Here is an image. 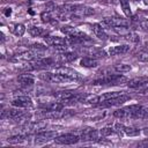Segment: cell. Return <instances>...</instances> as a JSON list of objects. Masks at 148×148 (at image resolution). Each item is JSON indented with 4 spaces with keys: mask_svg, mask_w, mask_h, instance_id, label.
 <instances>
[{
    "mask_svg": "<svg viewBox=\"0 0 148 148\" xmlns=\"http://www.w3.org/2000/svg\"><path fill=\"white\" fill-rule=\"evenodd\" d=\"M128 79L121 74H106L92 81L95 86H121L127 83Z\"/></svg>",
    "mask_w": 148,
    "mask_h": 148,
    "instance_id": "cell-1",
    "label": "cell"
},
{
    "mask_svg": "<svg viewBox=\"0 0 148 148\" xmlns=\"http://www.w3.org/2000/svg\"><path fill=\"white\" fill-rule=\"evenodd\" d=\"M102 24L108 28H117V27H128V21L118 16H106L103 18Z\"/></svg>",
    "mask_w": 148,
    "mask_h": 148,
    "instance_id": "cell-7",
    "label": "cell"
},
{
    "mask_svg": "<svg viewBox=\"0 0 148 148\" xmlns=\"http://www.w3.org/2000/svg\"><path fill=\"white\" fill-rule=\"evenodd\" d=\"M29 47H30L31 50H34V51L39 52V53H40V52H44V51H46V50H47V47H46L45 45L39 44V43H38V44H37V43H36V44H31Z\"/></svg>",
    "mask_w": 148,
    "mask_h": 148,
    "instance_id": "cell-32",
    "label": "cell"
},
{
    "mask_svg": "<svg viewBox=\"0 0 148 148\" xmlns=\"http://www.w3.org/2000/svg\"><path fill=\"white\" fill-rule=\"evenodd\" d=\"M142 1H143V3H145V5H147V6H148V0H142Z\"/></svg>",
    "mask_w": 148,
    "mask_h": 148,
    "instance_id": "cell-36",
    "label": "cell"
},
{
    "mask_svg": "<svg viewBox=\"0 0 148 148\" xmlns=\"http://www.w3.org/2000/svg\"><path fill=\"white\" fill-rule=\"evenodd\" d=\"M119 2H120V6H121V9H123L124 14L127 17H131L132 16V10H131L130 0H119Z\"/></svg>",
    "mask_w": 148,
    "mask_h": 148,
    "instance_id": "cell-26",
    "label": "cell"
},
{
    "mask_svg": "<svg viewBox=\"0 0 148 148\" xmlns=\"http://www.w3.org/2000/svg\"><path fill=\"white\" fill-rule=\"evenodd\" d=\"M28 31L32 37H46L49 35V30L42 27H31L28 29Z\"/></svg>",
    "mask_w": 148,
    "mask_h": 148,
    "instance_id": "cell-22",
    "label": "cell"
},
{
    "mask_svg": "<svg viewBox=\"0 0 148 148\" xmlns=\"http://www.w3.org/2000/svg\"><path fill=\"white\" fill-rule=\"evenodd\" d=\"M17 82L23 88H30L35 84V77L30 74H21L17 76Z\"/></svg>",
    "mask_w": 148,
    "mask_h": 148,
    "instance_id": "cell-18",
    "label": "cell"
},
{
    "mask_svg": "<svg viewBox=\"0 0 148 148\" xmlns=\"http://www.w3.org/2000/svg\"><path fill=\"white\" fill-rule=\"evenodd\" d=\"M38 77L47 83H64V82H71V80L59 73L56 72H42Z\"/></svg>",
    "mask_w": 148,
    "mask_h": 148,
    "instance_id": "cell-2",
    "label": "cell"
},
{
    "mask_svg": "<svg viewBox=\"0 0 148 148\" xmlns=\"http://www.w3.org/2000/svg\"><path fill=\"white\" fill-rule=\"evenodd\" d=\"M138 146H140V147H148V139H143L142 141L138 142Z\"/></svg>",
    "mask_w": 148,
    "mask_h": 148,
    "instance_id": "cell-34",
    "label": "cell"
},
{
    "mask_svg": "<svg viewBox=\"0 0 148 148\" xmlns=\"http://www.w3.org/2000/svg\"><path fill=\"white\" fill-rule=\"evenodd\" d=\"M54 72L59 73V74H61V75H64L66 77H68L71 81H80V80H82V75L77 71H75L73 68H69V67L59 66V67L54 68Z\"/></svg>",
    "mask_w": 148,
    "mask_h": 148,
    "instance_id": "cell-6",
    "label": "cell"
},
{
    "mask_svg": "<svg viewBox=\"0 0 148 148\" xmlns=\"http://www.w3.org/2000/svg\"><path fill=\"white\" fill-rule=\"evenodd\" d=\"M140 106L141 105H139V104H132V105H127V106L117 109L113 112V116L116 118H119V119H133L135 111L139 110Z\"/></svg>",
    "mask_w": 148,
    "mask_h": 148,
    "instance_id": "cell-3",
    "label": "cell"
},
{
    "mask_svg": "<svg viewBox=\"0 0 148 148\" xmlns=\"http://www.w3.org/2000/svg\"><path fill=\"white\" fill-rule=\"evenodd\" d=\"M130 50H131V46L128 44H119L116 46H111L109 49L108 53L110 56H123V54L128 53Z\"/></svg>",
    "mask_w": 148,
    "mask_h": 148,
    "instance_id": "cell-17",
    "label": "cell"
},
{
    "mask_svg": "<svg viewBox=\"0 0 148 148\" xmlns=\"http://www.w3.org/2000/svg\"><path fill=\"white\" fill-rule=\"evenodd\" d=\"M113 69L118 73H126V72H130L132 67L131 65H127V64H117L113 66Z\"/></svg>",
    "mask_w": 148,
    "mask_h": 148,
    "instance_id": "cell-28",
    "label": "cell"
},
{
    "mask_svg": "<svg viewBox=\"0 0 148 148\" xmlns=\"http://www.w3.org/2000/svg\"><path fill=\"white\" fill-rule=\"evenodd\" d=\"M75 113V111L73 110H68V109H61V110H56V111H42L40 116L43 118L46 119H60V118H67L71 117Z\"/></svg>",
    "mask_w": 148,
    "mask_h": 148,
    "instance_id": "cell-4",
    "label": "cell"
},
{
    "mask_svg": "<svg viewBox=\"0 0 148 148\" xmlns=\"http://www.w3.org/2000/svg\"><path fill=\"white\" fill-rule=\"evenodd\" d=\"M29 139V134L25 133V134H15V135H12L7 139L8 143H12V145H17V143H23L25 142L27 140Z\"/></svg>",
    "mask_w": 148,
    "mask_h": 148,
    "instance_id": "cell-23",
    "label": "cell"
},
{
    "mask_svg": "<svg viewBox=\"0 0 148 148\" xmlns=\"http://www.w3.org/2000/svg\"><path fill=\"white\" fill-rule=\"evenodd\" d=\"M77 58V53L76 52H72V51H64V52H60V54L58 56V61L59 62H69V61H73Z\"/></svg>",
    "mask_w": 148,
    "mask_h": 148,
    "instance_id": "cell-20",
    "label": "cell"
},
{
    "mask_svg": "<svg viewBox=\"0 0 148 148\" xmlns=\"http://www.w3.org/2000/svg\"><path fill=\"white\" fill-rule=\"evenodd\" d=\"M80 135L74 133H64L54 138V142L59 145H74L80 141Z\"/></svg>",
    "mask_w": 148,
    "mask_h": 148,
    "instance_id": "cell-8",
    "label": "cell"
},
{
    "mask_svg": "<svg viewBox=\"0 0 148 148\" xmlns=\"http://www.w3.org/2000/svg\"><path fill=\"white\" fill-rule=\"evenodd\" d=\"M80 139L83 141H97L101 133L96 128L92 127H86L80 131Z\"/></svg>",
    "mask_w": 148,
    "mask_h": 148,
    "instance_id": "cell-10",
    "label": "cell"
},
{
    "mask_svg": "<svg viewBox=\"0 0 148 148\" xmlns=\"http://www.w3.org/2000/svg\"><path fill=\"white\" fill-rule=\"evenodd\" d=\"M12 31H13V34H14L15 36L22 37V36L24 35V32H25V27H24L22 23H17V24L14 25V28L12 29Z\"/></svg>",
    "mask_w": 148,
    "mask_h": 148,
    "instance_id": "cell-27",
    "label": "cell"
},
{
    "mask_svg": "<svg viewBox=\"0 0 148 148\" xmlns=\"http://www.w3.org/2000/svg\"><path fill=\"white\" fill-rule=\"evenodd\" d=\"M133 119H148V108L140 106V109L135 111Z\"/></svg>",
    "mask_w": 148,
    "mask_h": 148,
    "instance_id": "cell-25",
    "label": "cell"
},
{
    "mask_svg": "<svg viewBox=\"0 0 148 148\" xmlns=\"http://www.w3.org/2000/svg\"><path fill=\"white\" fill-rule=\"evenodd\" d=\"M40 1H46V0H40Z\"/></svg>",
    "mask_w": 148,
    "mask_h": 148,
    "instance_id": "cell-37",
    "label": "cell"
},
{
    "mask_svg": "<svg viewBox=\"0 0 148 148\" xmlns=\"http://www.w3.org/2000/svg\"><path fill=\"white\" fill-rule=\"evenodd\" d=\"M57 135H58V133L56 131H40L35 134L34 140H35V143L40 145V143H45L51 140H54V138Z\"/></svg>",
    "mask_w": 148,
    "mask_h": 148,
    "instance_id": "cell-11",
    "label": "cell"
},
{
    "mask_svg": "<svg viewBox=\"0 0 148 148\" xmlns=\"http://www.w3.org/2000/svg\"><path fill=\"white\" fill-rule=\"evenodd\" d=\"M46 121H43V120H35V121H28L24 126H23V131L28 134L30 133H37V132H40L43 131L45 127H46Z\"/></svg>",
    "mask_w": 148,
    "mask_h": 148,
    "instance_id": "cell-12",
    "label": "cell"
},
{
    "mask_svg": "<svg viewBox=\"0 0 148 148\" xmlns=\"http://www.w3.org/2000/svg\"><path fill=\"white\" fill-rule=\"evenodd\" d=\"M44 40L47 45L50 46H54V47H59V46H64V45H68V39L67 37H60V36H46L44 37ZM69 46V45H68Z\"/></svg>",
    "mask_w": 148,
    "mask_h": 148,
    "instance_id": "cell-14",
    "label": "cell"
},
{
    "mask_svg": "<svg viewBox=\"0 0 148 148\" xmlns=\"http://www.w3.org/2000/svg\"><path fill=\"white\" fill-rule=\"evenodd\" d=\"M40 18H42L43 22H46V23H57V21L54 22V18L52 17L51 12H49V10L43 12V13L40 14Z\"/></svg>",
    "mask_w": 148,
    "mask_h": 148,
    "instance_id": "cell-30",
    "label": "cell"
},
{
    "mask_svg": "<svg viewBox=\"0 0 148 148\" xmlns=\"http://www.w3.org/2000/svg\"><path fill=\"white\" fill-rule=\"evenodd\" d=\"M90 29L98 39H102V40L108 39L109 35H108V32H106V30L102 23H92V24H90Z\"/></svg>",
    "mask_w": 148,
    "mask_h": 148,
    "instance_id": "cell-16",
    "label": "cell"
},
{
    "mask_svg": "<svg viewBox=\"0 0 148 148\" xmlns=\"http://www.w3.org/2000/svg\"><path fill=\"white\" fill-rule=\"evenodd\" d=\"M117 128V131L119 132L120 135L123 134H126L128 136H135V135H139L140 134V130L138 127H133V126H125L123 124H116L114 126Z\"/></svg>",
    "mask_w": 148,
    "mask_h": 148,
    "instance_id": "cell-15",
    "label": "cell"
},
{
    "mask_svg": "<svg viewBox=\"0 0 148 148\" xmlns=\"http://www.w3.org/2000/svg\"><path fill=\"white\" fill-rule=\"evenodd\" d=\"M131 97L128 95H126L125 92L120 96H117L114 98H111V99H108V101H104L102 103H99L98 105H96L97 108L99 109H104V108H111V106H119V105H123L125 102H127Z\"/></svg>",
    "mask_w": 148,
    "mask_h": 148,
    "instance_id": "cell-5",
    "label": "cell"
},
{
    "mask_svg": "<svg viewBox=\"0 0 148 148\" xmlns=\"http://www.w3.org/2000/svg\"><path fill=\"white\" fill-rule=\"evenodd\" d=\"M101 135L102 136H111V135H120L119 132L117 131L116 127H111V126H106V127H103L101 131H99Z\"/></svg>",
    "mask_w": 148,
    "mask_h": 148,
    "instance_id": "cell-24",
    "label": "cell"
},
{
    "mask_svg": "<svg viewBox=\"0 0 148 148\" xmlns=\"http://www.w3.org/2000/svg\"><path fill=\"white\" fill-rule=\"evenodd\" d=\"M24 114V112L22 111L21 108H8V109H3L1 111V119H13V120H18Z\"/></svg>",
    "mask_w": 148,
    "mask_h": 148,
    "instance_id": "cell-9",
    "label": "cell"
},
{
    "mask_svg": "<svg viewBox=\"0 0 148 148\" xmlns=\"http://www.w3.org/2000/svg\"><path fill=\"white\" fill-rule=\"evenodd\" d=\"M143 133H145V134H148V127H147V128H145V131H143Z\"/></svg>",
    "mask_w": 148,
    "mask_h": 148,
    "instance_id": "cell-35",
    "label": "cell"
},
{
    "mask_svg": "<svg viewBox=\"0 0 148 148\" xmlns=\"http://www.w3.org/2000/svg\"><path fill=\"white\" fill-rule=\"evenodd\" d=\"M12 105L21 109H28L32 106V99L28 95H20L12 101Z\"/></svg>",
    "mask_w": 148,
    "mask_h": 148,
    "instance_id": "cell-13",
    "label": "cell"
},
{
    "mask_svg": "<svg viewBox=\"0 0 148 148\" xmlns=\"http://www.w3.org/2000/svg\"><path fill=\"white\" fill-rule=\"evenodd\" d=\"M80 66H82V67H84V68H92V67H96V66H98V59L92 58V57H90V56L83 57V58L80 60Z\"/></svg>",
    "mask_w": 148,
    "mask_h": 148,
    "instance_id": "cell-21",
    "label": "cell"
},
{
    "mask_svg": "<svg viewBox=\"0 0 148 148\" xmlns=\"http://www.w3.org/2000/svg\"><path fill=\"white\" fill-rule=\"evenodd\" d=\"M136 59L142 62H148V50H142L136 53Z\"/></svg>",
    "mask_w": 148,
    "mask_h": 148,
    "instance_id": "cell-31",
    "label": "cell"
},
{
    "mask_svg": "<svg viewBox=\"0 0 148 148\" xmlns=\"http://www.w3.org/2000/svg\"><path fill=\"white\" fill-rule=\"evenodd\" d=\"M136 28L143 32L148 34V18H141L136 22Z\"/></svg>",
    "mask_w": 148,
    "mask_h": 148,
    "instance_id": "cell-29",
    "label": "cell"
},
{
    "mask_svg": "<svg viewBox=\"0 0 148 148\" xmlns=\"http://www.w3.org/2000/svg\"><path fill=\"white\" fill-rule=\"evenodd\" d=\"M138 91H139L140 94H148V82H147L146 84H143L142 87H140V88L138 89Z\"/></svg>",
    "mask_w": 148,
    "mask_h": 148,
    "instance_id": "cell-33",
    "label": "cell"
},
{
    "mask_svg": "<svg viewBox=\"0 0 148 148\" xmlns=\"http://www.w3.org/2000/svg\"><path fill=\"white\" fill-rule=\"evenodd\" d=\"M147 82H148V77L147 76H138V77L128 80L127 81V86L130 88H132V89H139L140 87H142Z\"/></svg>",
    "mask_w": 148,
    "mask_h": 148,
    "instance_id": "cell-19",
    "label": "cell"
}]
</instances>
